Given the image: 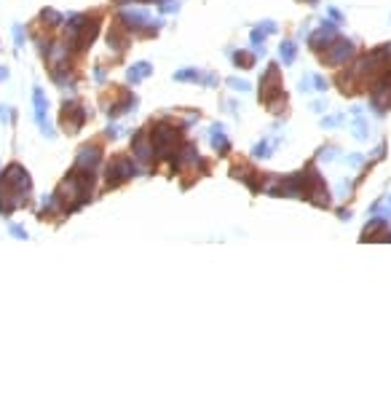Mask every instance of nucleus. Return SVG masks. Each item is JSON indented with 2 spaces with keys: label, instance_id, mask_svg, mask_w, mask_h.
I'll use <instances>...</instances> for the list:
<instances>
[{
  "label": "nucleus",
  "instance_id": "obj_1",
  "mask_svg": "<svg viewBox=\"0 0 391 394\" xmlns=\"http://www.w3.org/2000/svg\"><path fill=\"white\" fill-rule=\"evenodd\" d=\"M30 202V174L19 164L6 167L0 174V215H11L17 206Z\"/></svg>",
  "mask_w": 391,
  "mask_h": 394
},
{
  "label": "nucleus",
  "instance_id": "obj_2",
  "mask_svg": "<svg viewBox=\"0 0 391 394\" xmlns=\"http://www.w3.org/2000/svg\"><path fill=\"white\" fill-rule=\"evenodd\" d=\"M97 30H99V19L97 17H73L70 24H67L65 49L67 51H86L92 46Z\"/></svg>",
  "mask_w": 391,
  "mask_h": 394
},
{
  "label": "nucleus",
  "instance_id": "obj_3",
  "mask_svg": "<svg viewBox=\"0 0 391 394\" xmlns=\"http://www.w3.org/2000/svg\"><path fill=\"white\" fill-rule=\"evenodd\" d=\"M131 174H134V167H131L129 156L118 153V156H113L110 161H108V172H105V188L124 186L126 180H131Z\"/></svg>",
  "mask_w": 391,
  "mask_h": 394
},
{
  "label": "nucleus",
  "instance_id": "obj_4",
  "mask_svg": "<svg viewBox=\"0 0 391 394\" xmlns=\"http://www.w3.org/2000/svg\"><path fill=\"white\" fill-rule=\"evenodd\" d=\"M83 121H86V110H83L78 102H65L62 115H59V124H62V129L67 131V134H75V131L83 126Z\"/></svg>",
  "mask_w": 391,
  "mask_h": 394
},
{
  "label": "nucleus",
  "instance_id": "obj_5",
  "mask_svg": "<svg viewBox=\"0 0 391 394\" xmlns=\"http://www.w3.org/2000/svg\"><path fill=\"white\" fill-rule=\"evenodd\" d=\"M108 97H113L110 99H105V110H108V115H121V113H126L129 108H134V97H131L126 89H110V92H105Z\"/></svg>",
  "mask_w": 391,
  "mask_h": 394
},
{
  "label": "nucleus",
  "instance_id": "obj_6",
  "mask_svg": "<svg viewBox=\"0 0 391 394\" xmlns=\"http://www.w3.org/2000/svg\"><path fill=\"white\" fill-rule=\"evenodd\" d=\"M35 115H38V124L46 129V99H43L40 89H35Z\"/></svg>",
  "mask_w": 391,
  "mask_h": 394
},
{
  "label": "nucleus",
  "instance_id": "obj_7",
  "mask_svg": "<svg viewBox=\"0 0 391 394\" xmlns=\"http://www.w3.org/2000/svg\"><path fill=\"white\" fill-rule=\"evenodd\" d=\"M148 73H150V65H145V62H142V65H137L134 70H129V81L134 83L137 78H142V75H148Z\"/></svg>",
  "mask_w": 391,
  "mask_h": 394
}]
</instances>
